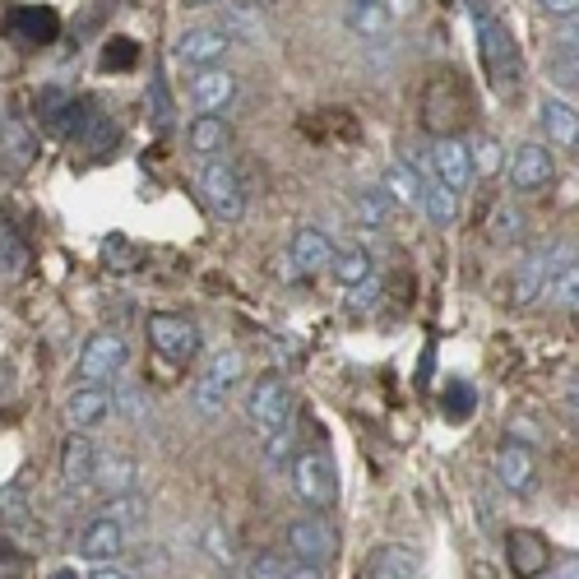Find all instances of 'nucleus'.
Segmentation results:
<instances>
[{
  "label": "nucleus",
  "instance_id": "nucleus-1",
  "mask_svg": "<svg viewBox=\"0 0 579 579\" xmlns=\"http://www.w3.org/2000/svg\"><path fill=\"white\" fill-rule=\"evenodd\" d=\"M473 28H477V61L482 74H487V88L496 98H510L524 84V51H519L510 24L496 19L487 5H473Z\"/></svg>",
  "mask_w": 579,
  "mask_h": 579
},
{
  "label": "nucleus",
  "instance_id": "nucleus-2",
  "mask_svg": "<svg viewBox=\"0 0 579 579\" xmlns=\"http://www.w3.org/2000/svg\"><path fill=\"white\" fill-rule=\"evenodd\" d=\"M463 121H469V88L454 70H440L422 88V126H427L436 140L440 134H454Z\"/></svg>",
  "mask_w": 579,
  "mask_h": 579
},
{
  "label": "nucleus",
  "instance_id": "nucleus-3",
  "mask_svg": "<svg viewBox=\"0 0 579 579\" xmlns=\"http://www.w3.org/2000/svg\"><path fill=\"white\" fill-rule=\"evenodd\" d=\"M200 196L209 204V214L218 223H241L246 214V186L237 177V167L223 163V158H204L200 167Z\"/></svg>",
  "mask_w": 579,
  "mask_h": 579
},
{
  "label": "nucleus",
  "instance_id": "nucleus-4",
  "mask_svg": "<svg viewBox=\"0 0 579 579\" xmlns=\"http://www.w3.org/2000/svg\"><path fill=\"white\" fill-rule=\"evenodd\" d=\"M283 543H287V556L302 562V566H330L334 552H339V533H334L330 519L302 515V519H293V524L283 529Z\"/></svg>",
  "mask_w": 579,
  "mask_h": 579
},
{
  "label": "nucleus",
  "instance_id": "nucleus-5",
  "mask_svg": "<svg viewBox=\"0 0 579 579\" xmlns=\"http://www.w3.org/2000/svg\"><path fill=\"white\" fill-rule=\"evenodd\" d=\"M293 409H297L293 390H287V380H279V376H260L256 385H250V394H246V422L260 436L287 427V422H293Z\"/></svg>",
  "mask_w": 579,
  "mask_h": 579
},
{
  "label": "nucleus",
  "instance_id": "nucleus-6",
  "mask_svg": "<svg viewBox=\"0 0 579 579\" xmlns=\"http://www.w3.org/2000/svg\"><path fill=\"white\" fill-rule=\"evenodd\" d=\"M149 343H153V353H158L163 362H172V366H190V362L200 357L196 320L172 316V311H153L149 316Z\"/></svg>",
  "mask_w": 579,
  "mask_h": 579
},
{
  "label": "nucleus",
  "instance_id": "nucleus-7",
  "mask_svg": "<svg viewBox=\"0 0 579 579\" xmlns=\"http://www.w3.org/2000/svg\"><path fill=\"white\" fill-rule=\"evenodd\" d=\"M293 492L311 510H330L334 500H339V469H334V459L324 454V450H306L293 463Z\"/></svg>",
  "mask_w": 579,
  "mask_h": 579
},
{
  "label": "nucleus",
  "instance_id": "nucleus-8",
  "mask_svg": "<svg viewBox=\"0 0 579 579\" xmlns=\"http://www.w3.org/2000/svg\"><path fill=\"white\" fill-rule=\"evenodd\" d=\"M126 362H130L126 339L111 334V330H103V334H93L84 343V353H80V380L84 385H107V380H116V376L126 371Z\"/></svg>",
  "mask_w": 579,
  "mask_h": 579
},
{
  "label": "nucleus",
  "instance_id": "nucleus-9",
  "mask_svg": "<svg viewBox=\"0 0 579 579\" xmlns=\"http://www.w3.org/2000/svg\"><path fill=\"white\" fill-rule=\"evenodd\" d=\"M552 177H556V163H552L547 144L524 140L510 153V190L515 196H537V190L552 186Z\"/></svg>",
  "mask_w": 579,
  "mask_h": 579
},
{
  "label": "nucleus",
  "instance_id": "nucleus-10",
  "mask_svg": "<svg viewBox=\"0 0 579 579\" xmlns=\"http://www.w3.org/2000/svg\"><path fill=\"white\" fill-rule=\"evenodd\" d=\"M506 562H510L515 579H537V575H547V566H552V547H547L543 533L510 529L506 533Z\"/></svg>",
  "mask_w": 579,
  "mask_h": 579
},
{
  "label": "nucleus",
  "instance_id": "nucleus-11",
  "mask_svg": "<svg viewBox=\"0 0 579 579\" xmlns=\"http://www.w3.org/2000/svg\"><path fill=\"white\" fill-rule=\"evenodd\" d=\"M334 260V241L320 227H302L293 246H287V279H311L320 269H330Z\"/></svg>",
  "mask_w": 579,
  "mask_h": 579
},
{
  "label": "nucleus",
  "instance_id": "nucleus-12",
  "mask_svg": "<svg viewBox=\"0 0 579 579\" xmlns=\"http://www.w3.org/2000/svg\"><path fill=\"white\" fill-rule=\"evenodd\" d=\"M427 167H432L436 181H446L450 190H459V196L473 181V153H469V144H463V140H454V134H440Z\"/></svg>",
  "mask_w": 579,
  "mask_h": 579
},
{
  "label": "nucleus",
  "instance_id": "nucleus-13",
  "mask_svg": "<svg viewBox=\"0 0 579 579\" xmlns=\"http://www.w3.org/2000/svg\"><path fill=\"white\" fill-rule=\"evenodd\" d=\"M10 37H19L24 47H51L61 37V14L51 5H19L10 14Z\"/></svg>",
  "mask_w": 579,
  "mask_h": 579
},
{
  "label": "nucleus",
  "instance_id": "nucleus-14",
  "mask_svg": "<svg viewBox=\"0 0 579 579\" xmlns=\"http://www.w3.org/2000/svg\"><path fill=\"white\" fill-rule=\"evenodd\" d=\"M227 47H232V37H227L223 28H186V33L177 37V61H181V66H196V70L223 66Z\"/></svg>",
  "mask_w": 579,
  "mask_h": 579
},
{
  "label": "nucleus",
  "instance_id": "nucleus-15",
  "mask_svg": "<svg viewBox=\"0 0 579 579\" xmlns=\"http://www.w3.org/2000/svg\"><path fill=\"white\" fill-rule=\"evenodd\" d=\"M107 417H111V390L107 385H80V390L66 399L70 432H93V427H103Z\"/></svg>",
  "mask_w": 579,
  "mask_h": 579
},
{
  "label": "nucleus",
  "instance_id": "nucleus-16",
  "mask_svg": "<svg viewBox=\"0 0 579 579\" xmlns=\"http://www.w3.org/2000/svg\"><path fill=\"white\" fill-rule=\"evenodd\" d=\"M533 477H537L533 450L524 446V440H506V446L496 450V482L506 492H515V496H529L533 492Z\"/></svg>",
  "mask_w": 579,
  "mask_h": 579
},
{
  "label": "nucleus",
  "instance_id": "nucleus-17",
  "mask_svg": "<svg viewBox=\"0 0 579 579\" xmlns=\"http://www.w3.org/2000/svg\"><path fill=\"white\" fill-rule=\"evenodd\" d=\"M93 469H98V446H93L84 432H74L61 446V482H66V492H88L93 487Z\"/></svg>",
  "mask_w": 579,
  "mask_h": 579
},
{
  "label": "nucleus",
  "instance_id": "nucleus-18",
  "mask_svg": "<svg viewBox=\"0 0 579 579\" xmlns=\"http://www.w3.org/2000/svg\"><path fill=\"white\" fill-rule=\"evenodd\" d=\"M190 98H196L200 111H223L232 98H237V74L223 70V66H204L196 70V80H190Z\"/></svg>",
  "mask_w": 579,
  "mask_h": 579
},
{
  "label": "nucleus",
  "instance_id": "nucleus-19",
  "mask_svg": "<svg viewBox=\"0 0 579 579\" xmlns=\"http://www.w3.org/2000/svg\"><path fill=\"white\" fill-rule=\"evenodd\" d=\"M537 126H543V140L556 149H579V111L562 98H543L537 103Z\"/></svg>",
  "mask_w": 579,
  "mask_h": 579
},
{
  "label": "nucleus",
  "instance_id": "nucleus-20",
  "mask_svg": "<svg viewBox=\"0 0 579 579\" xmlns=\"http://www.w3.org/2000/svg\"><path fill=\"white\" fill-rule=\"evenodd\" d=\"M422 566L417 547L409 543H380L371 547V556H366V579H413Z\"/></svg>",
  "mask_w": 579,
  "mask_h": 579
},
{
  "label": "nucleus",
  "instance_id": "nucleus-21",
  "mask_svg": "<svg viewBox=\"0 0 579 579\" xmlns=\"http://www.w3.org/2000/svg\"><path fill=\"white\" fill-rule=\"evenodd\" d=\"M547 279H552V246H537L515 269V302L519 306H533L537 297L547 293Z\"/></svg>",
  "mask_w": 579,
  "mask_h": 579
},
{
  "label": "nucleus",
  "instance_id": "nucleus-22",
  "mask_svg": "<svg viewBox=\"0 0 579 579\" xmlns=\"http://www.w3.org/2000/svg\"><path fill=\"white\" fill-rule=\"evenodd\" d=\"M121 547H126V529L121 524H111V519H103V515H93V524L80 533V556L84 562H116L121 556Z\"/></svg>",
  "mask_w": 579,
  "mask_h": 579
},
{
  "label": "nucleus",
  "instance_id": "nucleus-23",
  "mask_svg": "<svg viewBox=\"0 0 579 579\" xmlns=\"http://www.w3.org/2000/svg\"><path fill=\"white\" fill-rule=\"evenodd\" d=\"M223 33L232 43H264V14H260V0H227L223 5Z\"/></svg>",
  "mask_w": 579,
  "mask_h": 579
},
{
  "label": "nucleus",
  "instance_id": "nucleus-24",
  "mask_svg": "<svg viewBox=\"0 0 579 579\" xmlns=\"http://www.w3.org/2000/svg\"><path fill=\"white\" fill-rule=\"evenodd\" d=\"M380 186L390 190V200H394V204L417 209V204H422V186H427V172H422L417 163H409V158H394L390 167H385Z\"/></svg>",
  "mask_w": 579,
  "mask_h": 579
},
{
  "label": "nucleus",
  "instance_id": "nucleus-25",
  "mask_svg": "<svg viewBox=\"0 0 579 579\" xmlns=\"http://www.w3.org/2000/svg\"><path fill=\"white\" fill-rule=\"evenodd\" d=\"M144 116H149V130L153 134H167L172 126H177V98H172L167 88V74L153 70L149 74V88H144Z\"/></svg>",
  "mask_w": 579,
  "mask_h": 579
},
{
  "label": "nucleus",
  "instance_id": "nucleus-26",
  "mask_svg": "<svg viewBox=\"0 0 579 579\" xmlns=\"http://www.w3.org/2000/svg\"><path fill=\"white\" fill-rule=\"evenodd\" d=\"M98 121V103L93 98H66V107L51 116L47 130L56 134V140H66V144H80V134Z\"/></svg>",
  "mask_w": 579,
  "mask_h": 579
},
{
  "label": "nucleus",
  "instance_id": "nucleus-27",
  "mask_svg": "<svg viewBox=\"0 0 579 579\" xmlns=\"http://www.w3.org/2000/svg\"><path fill=\"white\" fill-rule=\"evenodd\" d=\"M140 482V463L126 459V454H98V469H93V487L103 496H121V492H134Z\"/></svg>",
  "mask_w": 579,
  "mask_h": 579
},
{
  "label": "nucleus",
  "instance_id": "nucleus-28",
  "mask_svg": "<svg viewBox=\"0 0 579 579\" xmlns=\"http://www.w3.org/2000/svg\"><path fill=\"white\" fill-rule=\"evenodd\" d=\"M0 529L14 537H24L33 529V500H28L24 482H5V487H0Z\"/></svg>",
  "mask_w": 579,
  "mask_h": 579
},
{
  "label": "nucleus",
  "instance_id": "nucleus-29",
  "mask_svg": "<svg viewBox=\"0 0 579 579\" xmlns=\"http://www.w3.org/2000/svg\"><path fill=\"white\" fill-rule=\"evenodd\" d=\"M33 158H37V140H33L28 121L0 126V163H5V172H24Z\"/></svg>",
  "mask_w": 579,
  "mask_h": 579
},
{
  "label": "nucleus",
  "instance_id": "nucleus-30",
  "mask_svg": "<svg viewBox=\"0 0 579 579\" xmlns=\"http://www.w3.org/2000/svg\"><path fill=\"white\" fill-rule=\"evenodd\" d=\"M227 144H232V130H227L223 116L200 111L196 121H190V149H196L200 158H218V153H223Z\"/></svg>",
  "mask_w": 579,
  "mask_h": 579
},
{
  "label": "nucleus",
  "instance_id": "nucleus-31",
  "mask_svg": "<svg viewBox=\"0 0 579 579\" xmlns=\"http://www.w3.org/2000/svg\"><path fill=\"white\" fill-rule=\"evenodd\" d=\"M422 214H427V223L432 227H450L454 218H459V190H450L446 181H436V177H427V186H422Z\"/></svg>",
  "mask_w": 579,
  "mask_h": 579
},
{
  "label": "nucleus",
  "instance_id": "nucleus-32",
  "mask_svg": "<svg viewBox=\"0 0 579 579\" xmlns=\"http://www.w3.org/2000/svg\"><path fill=\"white\" fill-rule=\"evenodd\" d=\"M103 519H111V524H121L126 533L130 529H140L144 519H149V496L134 487V492H121V496H107V506L98 510Z\"/></svg>",
  "mask_w": 579,
  "mask_h": 579
},
{
  "label": "nucleus",
  "instance_id": "nucleus-33",
  "mask_svg": "<svg viewBox=\"0 0 579 579\" xmlns=\"http://www.w3.org/2000/svg\"><path fill=\"white\" fill-rule=\"evenodd\" d=\"M487 237L496 246H515L519 237H524V214H519L515 200H496L492 214H487Z\"/></svg>",
  "mask_w": 579,
  "mask_h": 579
},
{
  "label": "nucleus",
  "instance_id": "nucleus-34",
  "mask_svg": "<svg viewBox=\"0 0 579 579\" xmlns=\"http://www.w3.org/2000/svg\"><path fill=\"white\" fill-rule=\"evenodd\" d=\"M353 209H357L362 227H390L394 200H390V190H385V186H362L353 196Z\"/></svg>",
  "mask_w": 579,
  "mask_h": 579
},
{
  "label": "nucleus",
  "instance_id": "nucleus-35",
  "mask_svg": "<svg viewBox=\"0 0 579 579\" xmlns=\"http://www.w3.org/2000/svg\"><path fill=\"white\" fill-rule=\"evenodd\" d=\"M28 241L14 232L10 218H0V279H19L28 269Z\"/></svg>",
  "mask_w": 579,
  "mask_h": 579
},
{
  "label": "nucleus",
  "instance_id": "nucleus-36",
  "mask_svg": "<svg viewBox=\"0 0 579 579\" xmlns=\"http://www.w3.org/2000/svg\"><path fill=\"white\" fill-rule=\"evenodd\" d=\"M330 274H334L343 287H357L362 279H371V256H366L362 246H343V250H334Z\"/></svg>",
  "mask_w": 579,
  "mask_h": 579
},
{
  "label": "nucleus",
  "instance_id": "nucleus-37",
  "mask_svg": "<svg viewBox=\"0 0 579 579\" xmlns=\"http://www.w3.org/2000/svg\"><path fill=\"white\" fill-rule=\"evenodd\" d=\"M200 547H204L209 562L223 566V570H232V562H237V547H232V533L223 529V519H209L200 529Z\"/></svg>",
  "mask_w": 579,
  "mask_h": 579
},
{
  "label": "nucleus",
  "instance_id": "nucleus-38",
  "mask_svg": "<svg viewBox=\"0 0 579 579\" xmlns=\"http://www.w3.org/2000/svg\"><path fill=\"white\" fill-rule=\"evenodd\" d=\"M116 140H121V130H116L111 116L98 111V121H93V126L80 134V149L88 153V158H107V153L116 149Z\"/></svg>",
  "mask_w": 579,
  "mask_h": 579
},
{
  "label": "nucleus",
  "instance_id": "nucleus-39",
  "mask_svg": "<svg viewBox=\"0 0 579 579\" xmlns=\"http://www.w3.org/2000/svg\"><path fill=\"white\" fill-rule=\"evenodd\" d=\"M543 297H552L562 311H579V260H570L562 274H552V283H547Z\"/></svg>",
  "mask_w": 579,
  "mask_h": 579
},
{
  "label": "nucleus",
  "instance_id": "nucleus-40",
  "mask_svg": "<svg viewBox=\"0 0 579 579\" xmlns=\"http://www.w3.org/2000/svg\"><path fill=\"white\" fill-rule=\"evenodd\" d=\"M134 61H140V43L134 37H107V47H103V74H126Z\"/></svg>",
  "mask_w": 579,
  "mask_h": 579
},
{
  "label": "nucleus",
  "instance_id": "nucleus-41",
  "mask_svg": "<svg viewBox=\"0 0 579 579\" xmlns=\"http://www.w3.org/2000/svg\"><path fill=\"white\" fill-rule=\"evenodd\" d=\"M347 24H353V33H362V37H380L385 28H390V10H385L380 0H371V5H353L347 10Z\"/></svg>",
  "mask_w": 579,
  "mask_h": 579
},
{
  "label": "nucleus",
  "instance_id": "nucleus-42",
  "mask_svg": "<svg viewBox=\"0 0 579 579\" xmlns=\"http://www.w3.org/2000/svg\"><path fill=\"white\" fill-rule=\"evenodd\" d=\"M241 371H246V362H241V353H218L214 362H209V371H204V380H214V385H223V390H232V385L241 380Z\"/></svg>",
  "mask_w": 579,
  "mask_h": 579
},
{
  "label": "nucleus",
  "instance_id": "nucleus-43",
  "mask_svg": "<svg viewBox=\"0 0 579 579\" xmlns=\"http://www.w3.org/2000/svg\"><path fill=\"white\" fill-rule=\"evenodd\" d=\"M440 403H446V413H450L454 422H463V417L473 413L477 394H473V385H463V380H450V385H446V394H440Z\"/></svg>",
  "mask_w": 579,
  "mask_h": 579
},
{
  "label": "nucleus",
  "instance_id": "nucleus-44",
  "mask_svg": "<svg viewBox=\"0 0 579 579\" xmlns=\"http://www.w3.org/2000/svg\"><path fill=\"white\" fill-rule=\"evenodd\" d=\"M111 413H121L126 422H140V417H144V394H140V385H116V390H111Z\"/></svg>",
  "mask_w": 579,
  "mask_h": 579
},
{
  "label": "nucleus",
  "instance_id": "nucleus-45",
  "mask_svg": "<svg viewBox=\"0 0 579 579\" xmlns=\"http://www.w3.org/2000/svg\"><path fill=\"white\" fill-rule=\"evenodd\" d=\"M469 153H473V172H482V177H496L500 172V140L496 134H482Z\"/></svg>",
  "mask_w": 579,
  "mask_h": 579
},
{
  "label": "nucleus",
  "instance_id": "nucleus-46",
  "mask_svg": "<svg viewBox=\"0 0 579 579\" xmlns=\"http://www.w3.org/2000/svg\"><path fill=\"white\" fill-rule=\"evenodd\" d=\"M547 80L575 88L579 84V56H562V51H547Z\"/></svg>",
  "mask_w": 579,
  "mask_h": 579
},
{
  "label": "nucleus",
  "instance_id": "nucleus-47",
  "mask_svg": "<svg viewBox=\"0 0 579 579\" xmlns=\"http://www.w3.org/2000/svg\"><path fill=\"white\" fill-rule=\"evenodd\" d=\"M287 566L293 562H283V556H274V552H260V556L246 562V579H287Z\"/></svg>",
  "mask_w": 579,
  "mask_h": 579
},
{
  "label": "nucleus",
  "instance_id": "nucleus-48",
  "mask_svg": "<svg viewBox=\"0 0 579 579\" xmlns=\"http://www.w3.org/2000/svg\"><path fill=\"white\" fill-rule=\"evenodd\" d=\"M103 264L107 269H134L140 264V250H134L126 237H107L103 241Z\"/></svg>",
  "mask_w": 579,
  "mask_h": 579
},
{
  "label": "nucleus",
  "instance_id": "nucleus-49",
  "mask_svg": "<svg viewBox=\"0 0 579 579\" xmlns=\"http://www.w3.org/2000/svg\"><path fill=\"white\" fill-rule=\"evenodd\" d=\"M552 51H562V56H579V14L556 19V28H552Z\"/></svg>",
  "mask_w": 579,
  "mask_h": 579
},
{
  "label": "nucleus",
  "instance_id": "nucleus-50",
  "mask_svg": "<svg viewBox=\"0 0 579 579\" xmlns=\"http://www.w3.org/2000/svg\"><path fill=\"white\" fill-rule=\"evenodd\" d=\"M223 403H227V390H223V385H214V380L200 376V385H196V409H200L204 417H214V413H223Z\"/></svg>",
  "mask_w": 579,
  "mask_h": 579
},
{
  "label": "nucleus",
  "instance_id": "nucleus-51",
  "mask_svg": "<svg viewBox=\"0 0 579 579\" xmlns=\"http://www.w3.org/2000/svg\"><path fill=\"white\" fill-rule=\"evenodd\" d=\"M376 302H380V283H376V274H371V279H362V283L353 287V297H347V306H353L357 316H366Z\"/></svg>",
  "mask_w": 579,
  "mask_h": 579
},
{
  "label": "nucleus",
  "instance_id": "nucleus-52",
  "mask_svg": "<svg viewBox=\"0 0 579 579\" xmlns=\"http://www.w3.org/2000/svg\"><path fill=\"white\" fill-rule=\"evenodd\" d=\"M287 454H293V432H287V427L269 432V440H264V463H283Z\"/></svg>",
  "mask_w": 579,
  "mask_h": 579
},
{
  "label": "nucleus",
  "instance_id": "nucleus-53",
  "mask_svg": "<svg viewBox=\"0 0 579 579\" xmlns=\"http://www.w3.org/2000/svg\"><path fill=\"white\" fill-rule=\"evenodd\" d=\"M66 98H70V93H66V88H43V93H37V121H43V126H47V121H51V116H56V111H61V107H66Z\"/></svg>",
  "mask_w": 579,
  "mask_h": 579
},
{
  "label": "nucleus",
  "instance_id": "nucleus-54",
  "mask_svg": "<svg viewBox=\"0 0 579 579\" xmlns=\"http://www.w3.org/2000/svg\"><path fill=\"white\" fill-rule=\"evenodd\" d=\"M537 10L547 19H570V14H579V0H537Z\"/></svg>",
  "mask_w": 579,
  "mask_h": 579
},
{
  "label": "nucleus",
  "instance_id": "nucleus-55",
  "mask_svg": "<svg viewBox=\"0 0 579 579\" xmlns=\"http://www.w3.org/2000/svg\"><path fill=\"white\" fill-rule=\"evenodd\" d=\"M566 413H570V422L579 427V371H575L570 385H566Z\"/></svg>",
  "mask_w": 579,
  "mask_h": 579
},
{
  "label": "nucleus",
  "instance_id": "nucleus-56",
  "mask_svg": "<svg viewBox=\"0 0 579 579\" xmlns=\"http://www.w3.org/2000/svg\"><path fill=\"white\" fill-rule=\"evenodd\" d=\"M88 579H134L130 570H121V566H116V562H98V566H93V575Z\"/></svg>",
  "mask_w": 579,
  "mask_h": 579
},
{
  "label": "nucleus",
  "instance_id": "nucleus-57",
  "mask_svg": "<svg viewBox=\"0 0 579 579\" xmlns=\"http://www.w3.org/2000/svg\"><path fill=\"white\" fill-rule=\"evenodd\" d=\"M287 579H324V566H302V562H293V566H287Z\"/></svg>",
  "mask_w": 579,
  "mask_h": 579
},
{
  "label": "nucleus",
  "instance_id": "nucleus-58",
  "mask_svg": "<svg viewBox=\"0 0 579 579\" xmlns=\"http://www.w3.org/2000/svg\"><path fill=\"white\" fill-rule=\"evenodd\" d=\"M547 579H579V556H566L556 570H547Z\"/></svg>",
  "mask_w": 579,
  "mask_h": 579
},
{
  "label": "nucleus",
  "instance_id": "nucleus-59",
  "mask_svg": "<svg viewBox=\"0 0 579 579\" xmlns=\"http://www.w3.org/2000/svg\"><path fill=\"white\" fill-rule=\"evenodd\" d=\"M51 579H84V575H74L70 566H61V570H51Z\"/></svg>",
  "mask_w": 579,
  "mask_h": 579
},
{
  "label": "nucleus",
  "instance_id": "nucleus-60",
  "mask_svg": "<svg viewBox=\"0 0 579 579\" xmlns=\"http://www.w3.org/2000/svg\"><path fill=\"white\" fill-rule=\"evenodd\" d=\"M186 5H196V10H200V5H223V0H186Z\"/></svg>",
  "mask_w": 579,
  "mask_h": 579
},
{
  "label": "nucleus",
  "instance_id": "nucleus-61",
  "mask_svg": "<svg viewBox=\"0 0 579 579\" xmlns=\"http://www.w3.org/2000/svg\"><path fill=\"white\" fill-rule=\"evenodd\" d=\"M353 5H371V0H353Z\"/></svg>",
  "mask_w": 579,
  "mask_h": 579
}]
</instances>
